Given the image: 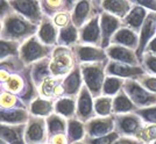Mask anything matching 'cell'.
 <instances>
[{
  "label": "cell",
  "mask_w": 156,
  "mask_h": 144,
  "mask_svg": "<svg viewBox=\"0 0 156 144\" xmlns=\"http://www.w3.org/2000/svg\"><path fill=\"white\" fill-rule=\"evenodd\" d=\"M39 26L32 23L14 9L12 13L1 19V39L23 43L32 36L36 35Z\"/></svg>",
  "instance_id": "cell-1"
},
{
  "label": "cell",
  "mask_w": 156,
  "mask_h": 144,
  "mask_svg": "<svg viewBox=\"0 0 156 144\" xmlns=\"http://www.w3.org/2000/svg\"><path fill=\"white\" fill-rule=\"evenodd\" d=\"M108 62L97 63H83L79 64L84 85L91 92L92 97L96 99L103 95V86L106 78V65Z\"/></svg>",
  "instance_id": "cell-2"
},
{
  "label": "cell",
  "mask_w": 156,
  "mask_h": 144,
  "mask_svg": "<svg viewBox=\"0 0 156 144\" xmlns=\"http://www.w3.org/2000/svg\"><path fill=\"white\" fill-rule=\"evenodd\" d=\"M52 51L54 46H46L44 43H42L36 34L22 43L19 57L25 63V65L30 66L39 60L51 57Z\"/></svg>",
  "instance_id": "cell-3"
},
{
  "label": "cell",
  "mask_w": 156,
  "mask_h": 144,
  "mask_svg": "<svg viewBox=\"0 0 156 144\" xmlns=\"http://www.w3.org/2000/svg\"><path fill=\"white\" fill-rule=\"evenodd\" d=\"M77 66L72 48L55 46L50 60V71L55 77H66Z\"/></svg>",
  "instance_id": "cell-4"
},
{
  "label": "cell",
  "mask_w": 156,
  "mask_h": 144,
  "mask_svg": "<svg viewBox=\"0 0 156 144\" xmlns=\"http://www.w3.org/2000/svg\"><path fill=\"white\" fill-rule=\"evenodd\" d=\"M124 91L137 108H146L156 105L155 93L147 91L137 83L136 79H126L124 84Z\"/></svg>",
  "instance_id": "cell-5"
},
{
  "label": "cell",
  "mask_w": 156,
  "mask_h": 144,
  "mask_svg": "<svg viewBox=\"0 0 156 144\" xmlns=\"http://www.w3.org/2000/svg\"><path fill=\"white\" fill-rule=\"evenodd\" d=\"M115 118V131L121 137L135 138L137 132L141 130L144 121L137 115L136 113H126V114H117Z\"/></svg>",
  "instance_id": "cell-6"
},
{
  "label": "cell",
  "mask_w": 156,
  "mask_h": 144,
  "mask_svg": "<svg viewBox=\"0 0 156 144\" xmlns=\"http://www.w3.org/2000/svg\"><path fill=\"white\" fill-rule=\"evenodd\" d=\"M49 141L47 121L43 118L30 115L26 123L25 142L26 144H46Z\"/></svg>",
  "instance_id": "cell-7"
},
{
  "label": "cell",
  "mask_w": 156,
  "mask_h": 144,
  "mask_svg": "<svg viewBox=\"0 0 156 144\" xmlns=\"http://www.w3.org/2000/svg\"><path fill=\"white\" fill-rule=\"evenodd\" d=\"M101 8L99 1H77L71 14V22L76 28L80 29L92 18L100 14Z\"/></svg>",
  "instance_id": "cell-8"
},
{
  "label": "cell",
  "mask_w": 156,
  "mask_h": 144,
  "mask_svg": "<svg viewBox=\"0 0 156 144\" xmlns=\"http://www.w3.org/2000/svg\"><path fill=\"white\" fill-rule=\"evenodd\" d=\"M85 137L97 138L108 135L115 130V118L111 116H96L90 121L85 122Z\"/></svg>",
  "instance_id": "cell-9"
},
{
  "label": "cell",
  "mask_w": 156,
  "mask_h": 144,
  "mask_svg": "<svg viewBox=\"0 0 156 144\" xmlns=\"http://www.w3.org/2000/svg\"><path fill=\"white\" fill-rule=\"evenodd\" d=\"M72 51L76 57L77 64L83 63H97V62H108L110 59L106 55L105 49L100 46L77 44L72 46Z\"/></svg>",
  "instance_id": "cell-10"
},
{
  "label": "cell",
  "mask_w": 156,
  "mask_h": 144,
  "mask_svg": "<svg viewBox=\"0 0 156 144\" xmlns=\"http://www.w3.org/2000/svg\"><path fill=\"white\" fill-rule=\"evenodd\" d=\"M84 46H94L101 48L100 14L92 18L79 29V43Z\"/></svg>",
  "instance_id": "cell-11"
},
{
  "label": "cell",
  "mask_w": 156,
  "mask_h": 144,
  "mask_svg": "<svg viewBox=\"0 0 156 144\" xmlns=\"http://www.w3.org/2000/svg\"><path fill=\"white\" fill-rule=\"evenodd\" d=\"M16 13L21 14L32 23L40 26L43 20L41 1H8Z\"/></svg>",
  "instance_id": "cell-12"
},
{
  "label": "cell",
  "mask_w": 156,
  "mask_h": 144,
  "mask_svg": "<svg viewBox=\"0 0 156 144\" xmlns=\"http://www.w3.org/2000/svg\"><path fill=\"white\" fill-rule=\"evenodd\" d=\"M97 114L94 111V102L91 92L85 85L82 86L80 92L77 95V111L76 118L82 122H87L91 118H96Z\"/></svg>",
  "instance_id": "cell-13"
},
{
  "label": "cell",
  "mask_w": 156,
  "mask_h": 144,
  "mask_svg": "<svg viewBox=\"0 0 156 144\" xmlns=\"http://www.w3.org/2000/svg\"><path fill=\"white\" fill-rule=\"evenodd\" d=\"M106 74L107 76H113L121 79H137L143 74H146V71L143 70L141 65L132 66L128 64H124L115 60H108L106 65Z\"/></svg>",
  "instance_id": "cell-14"
},
{
  "label": "cell",
  "mask_w": 156,
  "mask_h": 144,
  "mask_svg": "<svg viewBox=\"0 0 156 144\" xmlns=\"http://www.w3.org/2000/svg\"><path fill=\"white\" fill-rule=\"evenodd\" d=\"M122 27L121 20L117 16L101 11L100 12V30H101V48L106 49L110 46L111 39Z\"/></svg>",
  "instance_id": "cell-15"
},
{
  "label": "cell",
  "mask_w": 156,
  "mask_h": 144,
  "mask_svg": "<svg viewBox=\"0 0 156 144\" xmlns=\"http://www.w3.org/2000/svg\"><path fill=\"white\" fill-rule=\"evenodd\" d=\"M106 55L110 60H115L124 64H128L132 66H139L140 60L136 56V51L132 50L129 48H126L122 46L111 44L108 48L105 49Z\"/></svg>",
  "instance_id": "cell-16"
},
{
  "label": "cell",
  "mask_w": 156,
  "mask_h": 144,
  "mask_svg": "<svg viewBox=\"0 0 156 144\" xmlns=\"http://www.w3.org/2000/svg\"><path fill=\"white\" fill-rule=\"evenodd\" d=\"M156 36V13L149 12L146 21L143 23L141 32H140V42H139V48L136 50V56L139 60L141 62L142 56L146 50V46H148L151 39Z\"/></svg>",
  "instance_id": "cell-17"
},
{
  "label": "cell",
  "mask_w": 156,
  "mask_h": 144,
  "mask_svg": "<svg viewBox=\"0 0 156 144\" xmlns=\"http://www.w3.org/2000/svg\"><path fill=\"white\" fill-rule=\"evenodd\" d=\"M65 77H55L51 76L50 78L46 79L42 85L39 87V94L43 99L47 100H57L64 97L63 90V81Z\"/></svg>",
  "instance_id": "cell-18"
},
{
  "label": "cell",
  "mask_w": 156,
  "mask_h": 144,
  "mask_svg": "<svg viewBox=\"0 0 156 144\" xmlns=\"http://www.w3.org/2000/svg\"><path fill=\"white\" fill-rule=\"evenodd\" d=\"M58 35L59 29L58 27L55 25L54 20L43 16V20L39 26V32H37V36L41 39V42L49 46H57Z\"/></svg>",
  "instance_id": "cell-19"
},
{
  "label": "cell",
  "mask_w": 156,
  "mask_h": 144,
  "mask_svg": "<svg viewBox=\"0 0 156 144\" xmlns=\"http://www.w3.org/2000/svg\"><path fill=\"white\" fill-rule=\"evenodd\" d=\"M132 2H133V8L128 13V15L124 20H121V25L125 28H129L132 30H134L135 33H137V32H141V28L146 21L148 13L144 7L137 5L134 1H132Z\"/></svg>",
  "instance_id": "cell-20"
},
{
  "label": "cell",
  "mask_w": 156,
  "mask_h": 144,
  "mask_svg": "<svg viewBox=\"0 0 156 144\" xmlns=\"http://www.w3.org/2000/svg\"><path fill=\"white\" fill-rule=\"evenodd\" d=\"M26 125H4L1 123V141L7 144H26L25 142Z\"/></svg>",
  "instance_id": "cell-21"
},
{
  "label": "cell",
  "mask_w": 156,
  "mask_h": 144,
  "mask_svg": "<svg viewBox=\"0 0 156 144\" xmlns=\"http://www.w3.org/2000/svg\"><path fill=\"white\" fill-rule=\"evenodd\" d=\"M139 42H140V37L137 36V33H135L134 30H132L129 28L121 27L111 39L110 46L111 44L122 46L136 51L139 48Z\"/></svg>",
  "instance_id": "cell-22"
},
{
  "label": "cell",
  "mask_w": 156,
  "mask_h": 144,
  "mask_svg": "<svg viewBox=\"0 0 156 144\" xmlns=\"http://www.w3.org/2000/svg\"><path fill=\"white\" fill-rule=\"evenodd\" d=\"M32 114L27 108L14 107L8 109H1L0 120L4 125H26Z\"/></svg>",
  "instance_id": "cell-23"
},
{
  "label": "cell",
  "mask_w": 156,
  "mask_h": 144,
  "mask_svg": "<svg viewBox=\"0 0 156 144\" xmlns=\"http://www.w3.org/2000/svg\"><path fill=\"white\" fill-rule=\"evenodd\" d=\"M83 77H82V72H80V67L79 64L70 72L66 77L64 78L63 81V90H64V97H70V98H75L76 95L79 94L83 84Z\"/></svg>",
  "instance_id": "cell-24"
},
{
  "label": "cell",
  "mask_w": 156,
  "mask_h": 144,
  "mask_svg": "<svg viewBox=\"0 0 156 144\" xmlns=\"http://www.w3.org/2000/svg\"><path fill=\"white\" fill-rule=\"evenodd\" d=\"M99 6L101 11L107 12L118 19L124 20L128 13L133 8V2L132 1H118V0H112V1H99Z\"/></svg>",
  "instance_id": "cell-25"
},
{
  "label": "cell",
  "mask_w": 156,
  "mask_h": 144,
  "mask_svg": "<svg viewBox=\"0 0 156 144\" xmlns=\"http://www.w3.org/2000/svg\"><path fill=\"white\" fill-rule=\"evenodd\" d=\"M54 111L66 120L76 118L77 111V101L75 98L62 97L54 101Z\"/></svg>",
  "instance_id": "cell-26"
},
{
  "label": "cell",
  "mask_w": 156,
  "mask_h": 144,
  "mask_svg": "<svg viewBox=\"0 0 156 144\" xmlns=\"http://www.w3.org/2000/svg\"><path fill=\"white\" fill-rule=\"evenodd\" d=\"M50 60L51 57H48L34 63L32 65V78L37 90L46 79L50 78L52 76L50 71Z\"/></svg>",
  "instance_id": "cell-27"
},
{
  "label": "cell",
  "mask_w": 156,
  "mask_h": 144,
  "mask_svg": "<svg viewBox=\"0 0 156 144\" xmlns=\"http://www.w3.org/2000/svg\"><path fill=\"white\" fill-rule=\"evenodd\" d=\"M139 108L134 105V102L126 94L124 88L113 97V115L117 114H126V113H135Z\"/></svg>",
  "instance_id": "cell-28"
},
{
  "label": "cell",
  "mask_w": 156,
  "mask_h": 144,
  "mask_svg": "<svg viewBox=\"0 0 156 144\" xmlns=\"http://www.w3.org/2000/svg\"><path fill=\"white\" fill-rule=\"evenodd\" d=\"M79 43V30L75 27V25L70 22L64 28L59 29L58 39H57V46H77Z\"/></svg>",
  "instance_id": "cell-29"
},
{
  "label": "cell",
  "mask_w": 156,
  "mask_h": 144,
  "mask_svg": "<svg viewBox=\"0 0 156 144\" xmlns=\"http://www.w3.org/2000/svg\"><path fill=\"white\" fill-rule=\"evenodd\" d=\"M49 138L61 134H68V120L56 113H52L46 118Z\"/></svg>",
  "instance_id": "cell-30"
},
{
  "label": "cell",
  "mask_w": 156,
  "mask_h": 144,
  "mask_svg": "<svg viewBox=\"0 0 156 144\" xmlns=\"http://www.w3.org/2000/svg\"><path fill=\"white\" fill-rule=\"evenodd\" d=\"M1 88L7 92H11L15 95L20 97L26 87V79L23 76V71L20 73H13L11 74L6 81L1 83Z\"/></svg>",
  "instance_id": "cell-31"
},
{
  "label": "cell",
  "mask_w": 156,
  "mask_h": 144,
  "mask_svg": "<svg viewBox=\"0 0 156 144\" xmlns=\"http://www.w3.org/2000/svg\"><path fill=\"white\" fill-rule=\"evenodd\" d=\"M68 142L69 144L76 143L79 141H83L86 136L85 123L82 122L77 118H72L68 120Z\"/></svg>",
  "instance_id": "cell-32"
},
{
  "label": "cell",
  "mask_w": 156,
  "mask_h": 144,
  "mask_svg": "<svg viewBox=\"0 0 156 144\" xmlns=\"http://www.w3.org/2000/svg\"><path fill=\"white\" fill-rule=\"evenodd\" d=\"M29 111L34 116H49L54 113V101L43 98H36L29 105Z\"/></svg>",
  "instance_id": "cell-33"
},
{
  "label": "cell",
  "mask_w": 156,
  "mask_h": 144,
  "mask_svg": "<svg viewBox=\"0 0 156 144\" xmlns=\"http://www.w3.org/2000/svg\"><path fill=\"white\" fill-rule=\"evenodd\" d=\"M125 79L113 77V76H106L103 86V95L105 97H113L117 95L119 92L124 88Z\"/></svg>",
  "instance_id": "cell-34"
},
{
  "label": "cell",
  "mask_w": 156,
  "mask_h": 144,
  "mask_svg": "<svg viewBox=\"0 0 156 144\" xmlns=\"http://www.w3.org/2000/svg\"><path fill=\"white\" fill-rule=\"evenodd\" d=\"M94 111L97 116L113 115V97L101 95L94 99Z\"/></svg>",
  "instance_id": "cell-35"
},
{
  "label": "cell",
  "mask_w": 156,
  "mask_h": 144,
  "mask_svg": "<svg viewBox=\"0 0 156 144\" xmlns=\"http://www.w3.org/2000/svg\"><path fill=\"white\" fill-rule=\"evenodd\" d=\"M21 46H22V43L16 42V41L1 39V42H0V49H1L0 57H1V60L9 58V57H18L20 55Z\"/></svg>",
  "instance_id": "cell-36"
},
{
  "label": "cell",
  "mask_w": 156,
  "mask_h": 144,
  "mask_svg": "<svg viewBox=\"0 0 156 144\" xmlns=\"http://www.w3.org/2000/svg\"><path fill=\"white\" fill-rule=\"evenodd\" d=\"M41 8L43 16L54 19L59 12L66 9L65 1H41Z\"/></svg>",
  "instance_id": "cell-37"
},
{
  "label": "cell",
  "mask_w": 156,
  "mask_h": 144,
  "mask_svg": "<svg viewBox=\"0 0 156 144\" xmlns=\"http://www.w3.org/2000/svg\"><path fill=\"white\" fill-rule=\"evenodd\" d=\"M143 144H153L156 142V125L144 123L141 130L137 132L136 137Z\"/></svg>",
  "instance_id": "cell-38"
},
{
  "label": "cell",
  "mask_w": 156,
  "mask_h": 144,
  "mask_svg": "<svg viewBox=\"0 0 156 144\" xmlns=\"http://www.w3.org/2000/svg\"><path fill=\"white\" fill-rule=\"evenodd\" d=\"M14 107L26 108V106L23 105V102L20 100L18 95L1 88V109H8V108H14Z\"/></svg>",
  "instance_id": "cell-39"
},
{
  "label": "cell",
  "mask_w": 156,
  "mask_h": 144,
  "mask_svg": "<svg viewBox=\"0 0 156 144\" xmlns=\"http://www.w3.org/2000/svg\"><path fill=\"white\" fill-rule=\"evenodd\" d=\"M140 65L143 67L146 73L156 76V55L144 53L142 56V59L140 62Z\"/></svg>",
  "instance_id": "cell-40"
},
{
  "label": "cell",
  "mask_w": 156,
  "mask_h": 144,
  "mask_svg": "<svg viewBox=\"0 0 156 144\" xmlns=\"http://www.w3.org/2000/svg\"><path fill=\"white\" fill-rule=\"evenodd\" d=\"M135 113L142 118L146 123L156 125V105L146 107V108H139Z\"/></svg>",
  "instance_id": "cell-41"
},
{
  "label": "cell",
  "mask_w": 156,
  "mask_h": 144,
  "mask_svg": "<svg viewBox=\"0 0 156 144\" xmlns=\"http://www.w3.org/2000/svg\"><path fill=\"white\" fill-rule=\"evenodd\" d=\"M119 137H120V135L114 130L113 132H111L108 135H105V136H101V137H97V138L85 137L84 139L87 142V144H113Z\"/></svg>",
  "instance_id": "cell-42"
},
{
  "label": "cell",
  "mask_w": 156,
  "mask_h": 144,
  "mask_svg": "<svg viewBox=\"0 0 156 144\" xmlns=\"http://www.w3.org/2000/svg\"><path fill=\"white\" fill-rule=\"evenodd\" d=\"M136 80L137 83L142 87H144L147 91L156 94V76H151V74L146 73L141 77H139Z\"/></svg>",
  "instance_id": "cell-43"
},
{
  "label": "cell",
  "mask_w": 156,
  "mask_h": 144,
  "mask_svg": "<svg viewBox=\"0 0 156 144\" xmlns=\"http://www.w3.org/2000/svg\"><path fill=\"white\" fill-rule=\"evenodd\" d=\"M71 12H69V11H62V12H59L55 18H54V22H55V25L57 27H61V28H64L66 27L70 22H71Z\"/></svg>",
  "instance_id": "cell-44"
},
{
  "label": "cell",
  "mask_w": 156,
  "mask_h": 144,
  "mask_svg": "<svg viewBox=\"0 0 156 144\" xmlns=\"http://www.w3.org/2000/svg\"><path fill=\"white\" fill-rule=\"evenodd\" d=\"M49 144H69L68 142V136L64 134H61V135H56V136H52L49 138L48 141Z\"/></svg>",
  "instance_id": "cell-45"
},
{
  "label": "cell",
  "mask_w": 156,
  "mask_h": 144,
  "mask_svg": "<svg viewBox=\"0 0 156 144\" xmlns=\"http://www.w3.org/2000/svg\"><path fill=\"white\" fill-rule=\"evenodd\" d=\"M136 2L137 5L144 7L147 9H151L154 13H156V1H153V0H139V1H134Z\"/></svg>",
  "instance_id": "cell-46"
},
{
  "label": "cell",
  "mask_w": 156,
  "mask_h": 144,
  "mask_svg": "<svg viewBox=\"0 0 156 144\" xmlns=\"http://www.w3.org/2000/svg\"><path fill=\"white\" fill-rule=\"evenodd\" d=\"M113 144H143L142 142H140L137 138H132V137H120L118 138L117 141Z\"/></svg>",
  "instance_id": "cell-47"
},
{
  "label": "cell",
  "mask_w": 156,
  "mask_h": 144,
  "mask_svg": "<svg viewBox=\"0 0 156 144\" xmlns=\"http://www.w3.org/2000/svg\"><path fill=\"white\" fill-rule=\"evenodd\" d=\"M144 53H151V55H156V36L148 43V46H146Z\"/></svg>",
  "instance_id": "cell-48"
},
{
  "label": "cell",
  "mask_w": 156,
  "mask_h": 144,
  "mask_svg": "<svg viewBox=\"0 0 156 144\" xmlns=\"http://www.w3.org/2000/svg\"><path fill=\"white\" fill-rule=\"evenodd\" d=\"M72 144H87V142L83 139V141H79V142H76V143H72Z\"/></svg>",
  "instance_id": "cell-49"
},
{
  "label": "cell",
  "mask_w": 156,
  "mask_h": 144,
  "mask_svg": "<svg viewBox=\"0 0 156 144\" xmlns=\"http://www.w3.org/2000/svg\"><path fill=\"white\" fill-rule=\"evenodd\" d=\"M1 144H7V143H5V142H4V141H1Z\"/></svg>",
  "instance_id": "cell-50"
},
{
  "label": "cell",
  "mask_w": 156,
  "mask_h": 144,
  "mask_svg": "<svg viewBox=\"0 0 156 144\" xmlns=\"http://www.w3.org/2000/svg\"><path fill=\"white\" fill-rule=\"evenodd\" d=\"M153 144H156V142H155V143H153Z\"/></svg>",
  "instance_id": "cell-51"
}]
</instances>
